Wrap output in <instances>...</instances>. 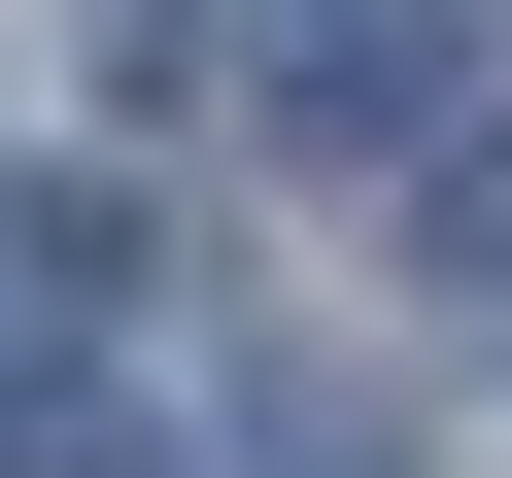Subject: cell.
Listing matches in <instances>:
<instances>
[{"mask_svg":"<svg viewBox=\"0 0 512 478\" xmlns=\"http://www.w3.org/2000/svg\"><path fill=\"white\" fill-rule=\"evenodd\" d=\"M103 239H137L103 171H0V376H69V342H103Z\"/></svg>","mask_w":512,"mask_h":478,"instance_id":"2","label":"cell"},{"mask_svg":"<svg viewBox=\"0 0 512 478\" xmlns=\"http://www.w3.org/2000/svg\"><path fill=\"white\" fill-rule=\"evenodd\" d=\"M274 478H410V444H376V410H274Z\"/></svg>","mask_w":512,"mask_h":478,"instance_id":"6","label":"cell"},{"mask_svg":"<svg viewBox=\"0 0 512 478\" xmlns=\"http://www.w3.org/2000/svg\"><path fill=\"white\" fill-rule=\"evenodd\" d=\"M69 35H103L137 103H205V69H239V0H69Z\"/></svg>","mask_w":512,"mask_h":478,"instance_id":"5","label":"cell"},{"mask_svg":"<svg viewBox=\"0 0 512 478\" xmlns=\"http://www.w3.org/2000/svg\"><path fill=\"white\" fill-rule=\"evenodd\" d=\"M410 274H444V308H512V137H444V171H410Z\"/></svg>","mask_w":512,"mask_h":478,"instance_id":"4","label":"cell"},{"mask_svg":"<svg viewBox=\"0 0 512 478\" xmlns=\"http://www.w3.org/2000/svg\"><path fill=\"white\" fill-rule=\"evenodd\" d=\"M239 103L274 137H444V0H239Z\"/></svg>","mask_w":512,"mask_h":478,"instance_id":"1","label":"cell"},{"mask_svg":"<svg viewBox=\"0 0 512 478\" xmlns=\"http://www.w3.org/2000/svg\"><path fill=\"white\" fill-rule=\"evenodd\" d=\"M0 478H171V410H137L103 342H69V376H0Z\"/></svg>","mask_w":512,"mask_h":478,"instance_id":"3","label":"cell"}]
</instances>
